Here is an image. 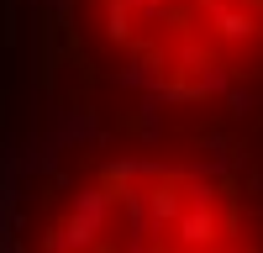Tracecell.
Segmentation results:
<instances>
[{
	"instance_id": "cell-1",
	"label": "cell",
	"mask_w": 263,
	"mask_h": 253,
	"mask_svg": "<svg viewBox=\"0 0 263 253\" xmlns=\"http://www.w3.org/2000/svg\"><path fill=\"white\" fill-rule=\"evenodd\" d=\"M0 253H263L258 142L95 121L32 174Z\"/></svg>"
},
{
	"instance_id": "cell-2",
	"label": "cell",
	"mask_w": 263,
	"mask_h": 253,
	"mask_svg": "<svg viewBox=\"0 0 263 253\" xmlns=\"http://www.w3.org/2000/svg\"><path fill=\"white\" fill-rule=\"evenodd\" d=\"M100 121L253 137L263 116V0H63Z\"/></svg>"
}]
</instances>
